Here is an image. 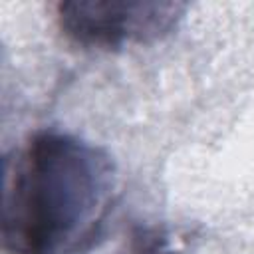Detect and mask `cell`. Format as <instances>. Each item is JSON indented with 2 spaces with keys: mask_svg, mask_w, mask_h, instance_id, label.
Instances as JSON below:
<instances>
[{
  "mask_svg": "<svg viewBox=\"0 0 254 254\" xmlns=\"http://www.w3.org/2000/svg\"><path fill=\"white\" fill-rule=\"evenodd\" d=\"M117 204L109 153L64 131H38L2 163L0 236L8 254H87Z\"/></svg>",
  "mask_w": 254,
  "mask_h": 254,
  "instance_id": "6da1fadb",
  "label": "cell"
},
{
  "mask_svg": "<svg viewBox=\"0 0 254 254\" xmlns=\"http://www.w3.org/2000/svg\"><path fill=\"white\" fill-rule=\"evenodd\" d=\"M185 14L175 2H60L58 24L75 44L115 50L171 34Z\"/></svg>",
  "mask_w": 254,
  "mask_h": 254,
  "instance_id": "7a4b0ae2",
  "label": "cell"
},
{
  "mask_svg": "<svg viewBox=\"0 0 254 254\" xmlns=\"http://www.w3.org/2000/svg\"><path fill=\"white\" fill-rule=\"evenodd\" d=\"M135 254H173L165 234L157 230H141L135 236Z\"/></svg>",
  "mask_w": 254,
  "mask_h": 254,
  "instance_id": "3957f363",
  "label": "cell"
}]
</instances>
